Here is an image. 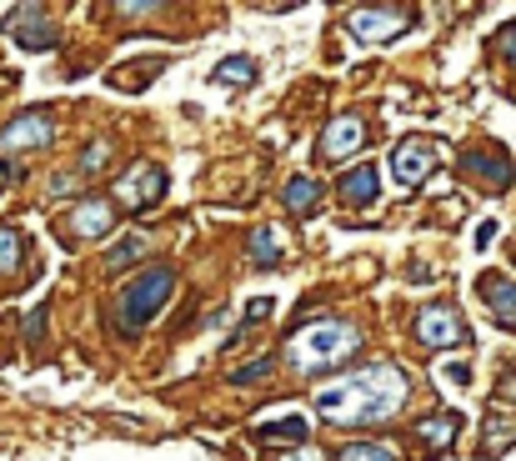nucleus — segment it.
<instances>
[{
    "label": "nucleus",
    "mask_w": 516,
    "mask_h": 461,
    "mask_svg": "<svg viewBox=\"0 0 516 461\" xmlns=\"http://www.w3.org/2000/svg\"><path fill=\"white\" fill-rule=\"evenodd\" d=\"M316 201H321V186H316L311 176H296V181L286 186V206H291V216H311Z\"/></svg>",
    "instance_id": "18"
},
{
    "label": "nucleus",
    "mask_w": 516,
    "mask_h": 461,
    "mask_svg": "<svg viewBox=\"0 0 516 461\" xmlns=\"http://www.w3.org/2000/svg\"><path fill=\"white\" fill-rule=\"evenodd\" d=\"M116 196H121L131 211H151V206L166 196V171L146 161V166H136V171H126V176H121Z\"/></svg>",
    "instance_id": "8"
},
{
    "label": "nucleus",
    "mask_w": 516,
    "mask_h": 461,
    "mask_svg": "<svg viewBox=\"0 0 516 461\" xmlns=\"http://www.w3.org/2000/svg\"><path fill=\"white\" fill-rule=\"evenodd\" d=\"M346 26H351L356 41L386 46V41L406 36V26H416V11H406V6H361V11H351Z\"/></svg>",
    "instance_id": "4"
},
{
    "label": "nucleus",
    "mask_w": 516,
    "mask_h": 461,
    "mask_svg": "<svg viewBox=\"0 0 516 461\" xmlns=\"http://www.w3.org/2000/svg\"><path fill=\"white\" fill-rule=\"evenodd\" d=\"M336 186H341V201H346V206H371V201L381 196V171H376L371 161H361V166H351Z\"/></svg>",
    "instance_id": "12"
},
{
    "label": "nucleus",
    "mask_w": 516,
    "mask_h": 461,
    "mask_svg": "<svg viewBox=\"0 0 516 461\" xmlns=\"http://www.w3.org/2000/svg\"><path fill=\"white\" fill-rule=\"evenodd\" d=\"M116 16H126V21H146V16H161V6H141V0L131 6V0H121V6H116Z\"/></svg>",
    "instance_id": "26"
},
{
    "label": "nucleus",
    "mask_w": 516,
    "mask_h": 461,
    "mask_svg": "<svg viewBox=\"0 0 516 461\" xmlns=\"http://www.w3.org/2000/svg\"><path fill=\"white\" fill-rule=\"evenodd\" d=\"M501 401H511V406H516V371L501 381Z\"/></svg>",
    "instance_id": "31"
},
{
    "label": "nucleus",
    "mask_w": 516,
    "mask_h": 461,
    "mask_svg": "<svg viewBox=\"0 0 516 461\" xmlns=\"http://www.w3.org/2000/svg\"><path fill=\"white\" fill-rule=\"evenodd\" d=\"M271 366H276V361H271V356H261V361H251V366L231 371V386H251V381H261V376H266Z\"/></svg>",
    "instance_id": "24"
},
{
    "label": "nucleus",
    "mask_w": 516,
    "mask_h": 461,
    "mask_svg": "<svg viewBox=\"0 0 516 461\" xmlns=\"http://www.w3.org/2000/svg\"><path fill=\"white\" fill-rule=\"evenodd\" d=\"M361 346V331L341 316H321V321H306L301 331L286 336V361L296 376H321L341 361H351Z\"/></svg>",
    "instance_id": "2"
},
{
    "label": "nucleus",
    "mask_w": 516,
    "mask_h": 461,
    "mask_svg": "<svg viewBox=\"0 0 516 461\" xmlns=\"http://www.w3.org/2000/svg\"><path fill=\"white\" fill-rule=\"evenodd\" d=\"M171 291H176V271H171V266L141 271V276L121 291V301H116V331H121V336H136L146 321L161 316V306L171 301Z\"/></svg>",
    "instance_id": "3"
},
{
    "label": "nucleus",
    "mask_w": 516,
    "mask_h": 461,
    "mask_svg": "<svg viewBox=\"0 0 516 461\" xmlns=\"http://www.w3.org/2000/svg\"><path fill=\"white\" fill-rule=\"evenodd\" d=\"M11 176H16V171H11V166H0V186H6V181H11Z\"/></svg>",
    "instance_id": "33"
},
{
    "label": "nucleus",
    "mask_w": 516,
    "mask_h": 461,
    "mask_svg": "<svg viewBox=\"0 0 516 461\" xmlns=\"http://www.w3.org/2000/svg\"><path fill=\"white\" fill-rule=\"evenodd\" d=\"M411 401V376L396 361H371L316 391V411L331 426H381Z\"/></svg>",
    "instance_id": "1"
},
{
    "label": "nucleus",
    "mask_w": 516,
    "mask_h": 461,
    "mask_svg": "<svg viewBox=\"0 0 516 461\" xmlns=\"http://www.w3.org/2000/svg\"><path fill=\"white\" fill-rule=\"evenodd\" d=\"M286 461H291V456H286ZM296 461H321V456H316V451H301V456H296Z\"/></svg>",
    "instance_id": "32"
},
{
    "label": "nucleus",
    "mask_w": 516,
    "mask_h": 461,
    "mask_svg": "<svg viewBox=\"0 0 516 461\" xmlns=\"http://www.w3.org/2000/svg\"><path fill=\"white\" fill-rule=\"evenodd\" d=\"M146 256V236L136 231V236H126V241H116L111 251H106V271H126L131 261H141Z\"/></svg>",
    "instance_id": "20"
},
{
    "label": "nucleus",
    "mask_w": 516,
    "mask_h": 461,
    "mask_svg": "<svg viewBox=\"0 0 516 461\" xmlns=\"http://www.w3.org/2000/svg\"><path fill=\"white\" fill-rule=\"evenodd\" d=\"M256 76H261V71H256L251 56H226V61L216 66V81H221V86H256Z\"/></svg>",
    "instance_id": "17"
},
{
    "label": "nucleus",
    "mask_w": 516,
    "mask_h": 461,
    "mask_svg": "<svg viewBox=\"0 0 516 461\" xmlns=\"http://www.w3.org/2000/svg\"><path fill=\"white\" fill-rule=\"evenodd\" d=\"M251 256H256V266H261V271L281 266V241H276V231H271V226H256V231H251Z\"/></svg>",
    "instance_id": "19"
},
{
    "label": "nucleus",
    "mask_w": 516,
    "mask_h": 461,
    "mask_svg": "<svg viewBox=\"0 0 516 461\" xmlns=\"http://www.w3.org/2000/svg\"><path fill=\"white\" fill-rule=\"evenodd\" d=\"M461 171L486 176L491 191H506V186H511V161H506L501 151H466V156H461Z\"/></svg>",
    "instance_id": "13"
},
{
    "label": "nucleus",
    "mask_w": 516,
    "mask_h": 461,
    "mask_svg": "<svg viewBox=\"0 0 516 461\" xmlns=\"http://www.w3.org/2000/svg\"><path fill=\"white\" fill-rule=\"evenodd\" d=\"M411 331H416V341H421V346H431V351L466 346V326H461V316H456L451 306H441V301L421 306V311H416V321H411Z\"/></svg>",
    "instance_id": "5"
},
{
    "label": "nucleus",
    "mask_w": 516,
    "mask_h": 461,
    "mask_svg": "<svg viewBox=\"0 0 516 461\" xmlns=\"http://www.w3.org/2000/svg\"><path fill=\"white\" fill-rule=\"evenodd\" d=\"M456 426H461L456 411H436V416H426V421L416 426V441H421L426 451H446V446L456 441Z\"/></svg>",
    "instance_id": "15"
},
{
    "label": "nucleus",
    "mask_w": 516,
    "mask_h": 461,
    "mask_svg": "<svg viewBox=\"0 0 516 461\" xmlns=\"http://www.w3.org/2000/svg\"><path fill=\"white\" fill-rule=\"evenodd\" d=\"M106 161H111V146H106V141H96V146L81 151V171H101Z\"/></svg>",
    "instance_id": "25"
},
{
    "label": "nucleus",
    "mask_w": 516,
    "mask_h": 461,
    "mask_svg": "<svg viewBox=\"0 0 516 461\" xmlns=\"http://www.w3.org/2000/svg\"><path fill=\"white\" fill-rule=\"evenodd\" d=\"M21 231H11V226H0V271H11L16 261H21Z\"/></svg>",
    "instance_id": "23"
},
{
    "label": "nucleus",
    "mask_w": 516,
    "mask_h": 461,
    "mask_svg": "<svg viewBox=\"0 0 516 461\" xmlns=\"http://www.w3.org/2000/svg\"><path fill=\"white\" fill-rule=\"evenodd\" d=\"M41 326H46V311H36V316H31V321H26V336H31V341H36V336H41Z\"/></svg>",
    "instance_id": "30"
},
{
    "label": "nucleus",
    "mask_w": 516,
    "mask_h": 461,
    "mask_svg": "<svg viewBox=\"0 0 516 461\" xmlns=\"http://www.w3.org/2000/svg\"><path fill=\"white\" fill-rule=\"evenodd\" d=\"M336 461H396V451L381 446V441H351V446L336 451Z\"/></svg>",
    "instance_id": "22"
},
{
    "label": "nucleus",
    "mask_w": 516,
    "mask_h": 461,
    "mask_svg": "<svg viewBox=\"0 0 516 461\" xmlns=\"http://www.w3.org/2000/svg\"><path fill=\"white\" fill-rule=\"evenodd\" d=\"M56 141V121L46 116V111H21L6 131H0V151L6 156H16V151H41V146H51Z\"/></svg>",
    "instance_id": "6"
},
{
    "label": "nucleus",
    "mask_w": 516,
    "mask_h": 461,
    "mask_svg": "<svg viewBox=\"0 0 516 461\" xmlns=\"http://www.w3.org/2000/svg\"><path fill=\"white\" fill-rule=\"evenodd\" d=\"M71 226H76V236H81V241H101V236H111V231H116V211H111V201H106V196H91V201H81V206H76Z\"/></svg>",
    "instance_id": "11"
},
{
    "label": "nucleus",
    "mask_w": 516,
    "mask_h": 461,
    "mask_svg": "<svg viewBox=\"0 0 516 461\" xmlns=\"http://www.w3.org/2000/svg\"><path fill=\"white\" fill-rule=\"evenodd\" d=\"M496 46H501V56H506V61L516 66V26H506V31L496 36Z\"/></svg>",
    "instance_id": "28"
},
{
    "label": "nucleus",
    "mask_w": 516,
    "mask_h": 461,
    "mask_svg": "<svg viewBox=\"0 0 516 461\" xmlns=\"http://www.w3.org/2000/svg\"><path fill=\"white\" fill-rule=\"evenodd\" d=\"M481 301L491 306L496 326H516V286L501 276H481Z\"/></svg>",
    "instance_id": "14"
},
{
    "label": "nucleus",
    "mask_w": 516,
    "mask_h": 461,
    "mask_svg": "<svg viewBox=\"0 0 516 461\" xmlns=\"http://www.w3.org/2000/svg\"><path fill=\"white\" fill-rule=\"evenodd\" d=\"M436 146L431 141H401L396 151H391V176L401 181V186H421L431 171H436Z\"/></svg>",
    "instance_id": "9"
},
{
    "label": "nucleus",
    "mask_w": 516,
    "mask_h": 461,
    "mask_svg": "<svg viewBox=\"0 0 516 461\" xmlns=\"http://www.w3.org/2000/svg\"><path fill=\"white\" fill-rule=\"evenodd\" d=\"M506 446H516V421H486L481 451H486V456H501Z\"/></svg>",
    "instance_id": "21"
},
{
    "label": "nucleus",
    "mask_w": 516,
    "mask_h": 461,
    "mask_svg": "<svg viewBox=\"0 0 516 461\" xmlns=\"http://www.w3.org/2000/svg\"><path fill=\"white\" fill-rule=\"evenodd\" d=\"M6 31H11V41L21 51H51L56 46V26H51V16L41 6H16L6 16Z\"/></svg>",
    "instance_id": "7"
},
{
    "label": "nucleus",
    "mask_w": 516,
    "mask_h": 461,
    "mask_svg": "<svg viewBox=\"0 0 516 461\" xmlns=\"http://www.w3.org/2000/svg\"><path fill=\"white\" fill-rule=\"evenodd\" d=\"M441 381H446V386H466V381H471V366H466V361H456V366H441Z\"/></svg>",
    "instance_id": "27"
},
{
    "label": "nucleus",
    "mask_w": 516,
    "mask_h": 461,
    "mask_svg": "<svg viewBox=\"0 0 516 461\" xmlns=\"http://www.w3.org/2000/svg\"><path fill=\"white\" fill-rule=\"evenodd\" d=\"M361 146H366V121H361V116H336V121L321 131V156H326V161H351Z\"/></svg>",
    "instance_id": "10"
},
{
    "label": "nucleus",
    "mask_w": 516,
    "mask_h": 461,
    "mask_svg": "<svg viewBox=\"0 0 516 461\" xmlns=\"http://www.w3.org/2000/svg\"><path fill=\"white\" fill-rule=\"evenodd\" d=\"M71 191H76V176H61V181L51 186V196H71Z\"/></svg>",
    "instance_id": "29"
},
{
    "label": "nucleus",
    "mask_w": 516,
    "mask_h": 461,
    "mask_svg": "<svg viewBox=\"0 0 516 461\" xmlns=\"http://www.w3.org/2000/svg\"><path fill=\"white\" fill-rule=\"evenodd\" d=\"M256 441H261V446H281V441L301 446V441H306V421H301V416H281V421H266V426L256 431Z\"/></svg>",
    "instance_id": "16"
}]
</instances>
